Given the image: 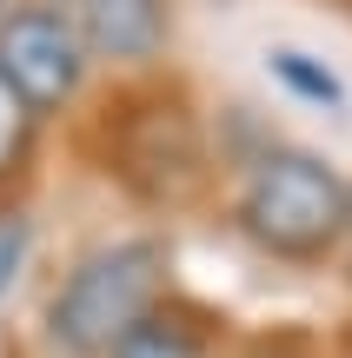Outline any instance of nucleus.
I'll return each instance as SVG.
<instances>
[{
  "label": "nucleus",
  "mask_w": 352,
  "mask_h": 358,
  "mask_svg": "<svg viewBox=\"0 0 352 358\" xmlns=\"http://www.w3.org/2000/svg\"><path fill=\"white\" fill-rule=\"evenodd\" d=\"M80 153L87 166L146 219H180L220 206V146H213V106L173 73L153 80H106L100 100L80 113Z\"/></svg>",
  "instance_id": "nucleus-1"
},
{
  "label": "nucleus",
  "mask_w": 352,
  "mask_h": 358,
  "mask_svg": "<svg viewBox=\"0 0 352 358\" xmlns=\"http://www.w3.org/2000/svg\"><path fill=\"white\" fill-rule=\"evenodd\" d=\"M220 226L279 272H339L352 239V173L319 146L266 133L220 179Z\"/></svg>",
  "instance_id": "nucleus-2"
},
{
  "label": "nucleus",
  "mask_w": 352,
  "mask_h": 358,
  "mask_svg": "<svg viewBox=\"0 0 352 358\" xmlns=\"http://www.w3.org/2000/svg\"><path fill=\"white\" fill-rule=\"evenodd\" d=\"M180 292L173 239L160 226H127L80 245L34 306V352L40 358H106L160 299Z\"/></svg>",
  "instance_id": "nucleus-3"
},
{
  "label": "nucleus",
  "mask_w": 352,
  "mask_h": 358,
  "mask_svg": "<svg viewBox=\"0 0 352 358\" xmlns=\"http://www.w3.org/2000/svg\"><path fill=\"white\" fill-rule=\"evenodd\" d=\"M0 73L47 113V127H80L106 80L60 0H13L0 13Z\"/></svg>",
  "instance_id": "nucleus-4"
},
{
  "label": "nucleus",
  "mask_w": 352,
  "mask_h": 358,
  "mask_svg": "<svg viewBox=\"0 0 352 358\" xmlns=\"http://www.w3.org/2000/svg\"><path fill=\"white\" fill-rule=\"evenodd\" d=\"M80 40L93 47L106 80H153L173 73L180 40V0H60Z\"/></svg>",
  "instance_id": "nucleus-5"
},
{
  "label": "nucleus",
  "mask_w": 352,
  "mask_h": 358,
  "mask_svg": "<svg viewBox=\"0 0 352 358\" xmlns=\"http://www.w3.org/2000/svg\"><path fill=\"white\" fill-rule=\"evenodd\" d=\"M106 358H233V332H226V319L213 306L173 292V299H160Z\"/></svg>",
  "instance_id": "nucleus-6"
},
{
  "label": "nucleus",
  "mask_w": 352,
  "mask_h": 358,
  "mask_svg": "<svg viewBox=\"0 0 352 358\" xmlns=\"http://www.w3.org/2000/svg\"><path fill=\"white\" fill-rule=\"evenodd\" d=\"M266 80H273V93L286 106H306V113H319V120H346L352 113L346 73L326 60V53H313V47H293V40L266 47Z\"/></svg>",
  "instance_id": "nucleus-7"
},
{
  "label": "nucleus",
  "mask_w": 352,
  "mask_h": 358,
  "mask_svg": "<svg viewBox=\"0 0 352 358\" xmlns=\"http://www.w3.org/2000/svg\"><path fill=\"white\" fill-rule=\"evenodd\" d=\"M47 133H53L47 113H40L7 73H0V206H7V199H27L40 159H47Z\"/></svg>",
  "instance_id": "nucleus-8"
},
{
  "label": "nucleus",
  "mask_w": 352,
  "mask_h": 358,
  "mask_svg": "<svg viewBox=\"0 0 352 358\" xmlns=\"http://www.w3.org/2000/svg\"><path fill=\"white\" fill-rule=\"evenodd\" d=\"M34 266H40V219L27 213V199H7L0 206V312L27 292Z\"/></svg>",
  "instance_id": "nucleus-9"
},
{
  "label": "nucleus",
  "mask_w": 352,
  "mask_h": 358,
  "mask_svg": "<svg viewBox=\"0 0 352 358\" xmlns=\"http://www.w3.org/2000/svg\"><path fill=\"white\" fill-rule=\"evenodd\" d=\"M233 358H326L300 332H266V338H233Z\"/></svg>",
  "instance_id": "nucleus-10"
},
{
  "label": "nucleus",
  "mask_w": 352,
  "mask_h": 358,
  "mask_svg": "<svg viewBox=\"0 0 352 358\" xmlns=\"http://www.w3.org/2000/svg\"><path fill=\"white\" fill-rule=\"evenodd\" d=\"M326 358H352V319L339 325V338H332V352H326Z\"/></svg>",
  "instance_id": "nucleus-11"
},
{
  "label": "nucleus",
  "mask_w": 352,
  "mask_h": 358,
  "mask_svg": "<svg viewBox=\"0 0 352 358\" xmlns=\"http://www.w3.org/2000/svg\"><path fill=\"white\" fill-rule=\"evenodd\" d=\"M339 285L352 292V239H346V259H339Z\"/></svg>",
  "instance_id": "nucleus-12"
},
{
  "label": "nucleus",
  "mask_w": 352,
  "mask_h": 358,
  "mask_svg": "<svg viewBox=\"0 0 352 358\" xmlns=\"http://www.w3.org/2000/svg\"><path fill=\"white\" fill-rule=\"evenodd\" d=\"M7 7H13V0H0V13H7Z\"/></svg>",
  "instance_id": "nucleus-13"
},
{
  "label": "nucleus",
  "mask_w": 352,
  "mask_h": 358,
  "mask_svg": "<svg viewBox=\"0 0 352 358\" xmlns=\"http://www.w3.org/2000/svg\"><path fill=\"white\" fill-rule=\"evenodd\" d=\"M346 7H352V0H346Z\"/></svg>",
  "instance_id": "nucleus-14"
}]
</instances>
